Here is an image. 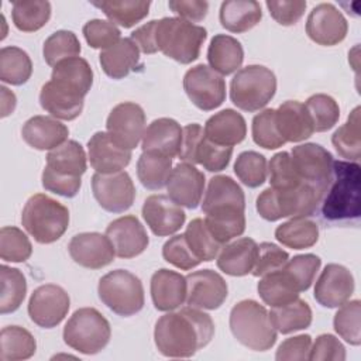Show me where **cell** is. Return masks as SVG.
<instances>
[{
	"label": "cell",
	"mask_w": 361,
	"mask_h": 361,
	"mask_svg": "<svg viewBox=\"0 0 361 361\" xmlns=\"http://www.w3.org/2000/svg\"><path fill=\"white\" fill-rule=\"evenodd\" d=\"M214 336L212 317L195 307H182L161 316L154 329L158 351L171 358H188L206 347Z\"/></svg>",
	"instance_id": "1"
},
{
	"label": "cell",
	"mask_w": 361,
	"mask_h": 361,
	"mask_svg": "<svg viewBox=\"0 0 361 361\" xmlns=\"http://www.w3.org/2000/svg\"><path fill=\"white\" fill-rule=\"evenodd\" d=\"M245 196L241 186L230 176L217 175L209 180L202 212L213 237L224 245L245 231Z\"/></svg>",
	"instance_id": "2"
},
{
	"label": "cell",
	"mask_w": 361,
	"mask_h": 361,
	"mask_svg": "<svg viewBox=\"0 0 361 361\" xmlns=\"http://www.w3.org/2000/svg\"><path fill=\"white\" fill-rule=\"evenodd\" d=\"M361 168L353 161H334L330 185L322 199V214L329 221L360 217Z\"/></svg>",
	"instance_id": "3"
},
{
	"label": "cell",
	"mask_w": 361,
	"mask_h": 361,
	"mask_svg": "<svg viewBox=\"0 0 361 361\" xmlns=\"http://www.w3.org/2000/svg\"><path fill=\"white\" fill-rule=\"evenodd\" d=\"M86 168L83 147L75 140H68L47 154V165L41 178L42 188L63 197H73L82 186L80 176Z\"/></svg>",
	"instance_id": "4"
},
{
	"label": "cell",
	"mask_w": 361,
	"mask_h": 361,
	"mask_svg": "<svg viewBox=\"0 0 361 361\" xmlns=\"http://www.w3.org/2000/svg\"><path fill=\"white\" fill-rule=\"evenodd\" d=\"M206 37V28L179 17L155 20L154 38L157 51L182 65L192 63L199 58Z\"/></svg>",
	"instance_id": "5"
},
{
	"label": "cell",
	"mask_w": 361,
	"mask_h": 361,
	"mask_svg": "<svg viewBox=\"0 0 361 361\" xmlns=\"http://www.w3.org/2000/svg\"><path fill=\"white\" fill-rule=\"evenodd\" d=\"M228 323L234 338L252 351H267L276 343V330L271 323L269 313L252 299L235 303Z\"/></svg>",
	"instance_id": "6"
},
{
	"label": "cell",
	"mask_w": 361,
	"mask_h": 361,
	"mask_svg": "<svg viewBox=\"0 0 361 361\" xmlns=\"http://www.w3.org/2000/svg\"><path fill=\"white\" fill-rule=\"evenodd\" d=\"M21 224L39 244L59 240L69 226V210L58 200L44 195H32L24 204Z\"/></svg>",
	"instance_id": "7"
},
{
	"label": "cell",
	"mask_w": 361,
	"mask_h": 361,
	"mask_svg": "<svg viewBox=\"0 0 361 361\" xmlns=\"http://www.w3.org/2000/svg\"><path fill=\"white\" fill-rule=\"evenodd\" d=\"M320 199L307 185L296 188L275 189L267 188L257 197V212L268 221L283 217H309L317 212Z\"/></svg>",
	"instance_id": "8"
},
{
	"label": "cell",
	"mask_w": 361,
	"mask_h": 361,
	"mask_svg": "<svg viewBox=\"0 0 361 361\" xmlns=\"http://www.w3.org/2000/svg\"><path fill=\"white\" fill-rule=\"evenodd\" d=\"M275 92V73L262 65H248L238 69L230 82L233 104L248 113L264 109L272 100Z\"/></svg>",
	"instance_id": "9"
},
{
	"label": "cell",
	"mask_w": 361,
	"mask_h": 361,
	"mask_svg": "<svg viewBox=\"0 0 361 361\" xmlns=\"http://www.w3.org/2000/svg\"><path fill=\"white\" fill-rule=\"evenodd\" d=\"M66 345L86 355L100 353L110 341L111 329L107 319L94 307L78 309L63 327Z\"/></svg>",
	"instance_id": "10"
},
{
	"label": "cell",
	"mask_w": 361,
	"mask_h": 361,
	"mask_svg": "<svg viewBox=\"0 0 361 361\" xmlns=\"http://www.w3.org/2000/svg\"><path fill=\"white\" fill-rule=\"evenodd\" d=\"M103 305L118 316L130 317L144 307V288L138 276L127 269H114L103 275L97 285Z\"/></svg>",
	"instance_id": "11"
},
{
	"label": "cell",
	"mask_w": 361,
	"mask_h": 361,
	"mask_svg": "<svg viewBox=\"0 0 361 361\" xmlns=\"http://www.w3.org/2000/svg\"><path fill=\"white\" fill-rule=\"evenodd\" d=\"M290 159L300 180L310 186L322 202L333 176V155L316 142H306L292 148Z\"/></svg>",
	"instance_id": "12"
},
{
	"label": "cell",
	"mask_w": 361,
	"mask_h": 361,
	"mask_svg": "<svg viewBox=\"0 0 361 361\" xmlns=\"http://www.w3.org/2000/svg\"><path fill=\"white\" fill-rule=\"evenodd\" d=\"M233 147H223L212 142L200 124L192 123L182 128L179 159L188 164H199L209 172H220L230 164Z\"/></svg>",
	"instance_id": "13"
},
{
	"label": "cell",
	"mask_w": 361,
	"mask_h": 361,
	"mask_svg": "<svg viewBox=\"0 0 361 361\" xmlns=\"http://www.w3.org/2000/svg\"><path fill=\"white\" fill-rule=\"evenodd\" d=\"M183 89L189 100L203 111L214 110L226 100V80L203 63L190 68L185 73Z\"/></svg>",
	"instance_id": "14"
},
{
	"label": "cell",
	"mask_w": 361,
	"mask_h": 361,
	"mask_svg": "<svg viewBox=\"0 0 361 361\" xmlns=\"http://www.w3.org/2000/svg\"><path fill=\"white\" fill-rule=\"evenodd\" d=\"M106 128L110 140L117 147L131 151L138 147L145 133V113L134 102L118 103L110 111Z\"/></svg>",
	"instance_id": "15"
},
{
	"label": "cell",
	"mask_w": 361,
	"mask_h": 361,
	"mask_svg": "<svg viewBox=\"0 0 361 361\" xmlns=\"http://www.w3.org/2000/svg\"><path fill=\"white\" fill-rule=\"evenodd\" d=\"M92 190L97 203L110 213L128 210L135 199V186L126 171L99 173L92 176Z\"/></svg>",
	"instance_id": "16"
},
{
	"label": "cell",
	"mask_w": 361,
	"mask_h": 361,
	"mask_svg": "<svg viewBox=\"0 0 361 361\" xmlns=\"http://www.w3.org/2000/svg\"><path fill=\"white\" fill-rule=\"evenodd\" d=\"M69 306L71 299L63 288L54 283H45L31 293L28 300V316L37 326L52 329L65 319Z\"/></svg>",
	"instance_id": "17"
},
{
	"label": "cell",
	"mask_w": 361,
	"mask_h": 361,
	"mask_svg": "<svg viewBox=\"0 0 361 361\" xmlns=\"http://www.w3.org/2000/svg\"><path fill=\"white\" fill-rule=\"evenodd\" d=\"M228 293L224 278L212 269H200L186 275V305L200 310L219 309Z\"/></svg>",
	"instance_id": "18"
},
{
	"label": "cell",
	"mask_w": 361,
	"mask_h": 361,
	"mask_svg": "<svg viewBox=\"0 0 361 361\" xmlns=\"http://www.w3.org/2000/svg\"><path fill=\"white\" fill-rule=\"evenodd\" d=\"M348 31V23L331 3H320L312 8L306 20L307 37L323 47L340 44Z\"/></svg>",
	"instance_id": "19"
},
{
	"label": "cell",
	"mask_w": 361,
	"mask_h": 361,
	"mask_svg": "<svg viewBox=\"0 0 361 361\" xmlns=\"http://www.w3.org/2000/svg\"><path fill=\"white\" fill-rule=\"evenodd\" d=\"M85 96V92L69 83L51 79L41 87L39 104L52 117L71 121L80 116Z\"/></svg>",
	"instance_id": "20"
},
{
	"label": "cell",
	"mask_w": 361,
	"mask_h": 361,
	"mask_svg": "<svg viewBox=\"0 0 361 361\" xmlns=\"http://www.w3.org/2000/svg\"><path fill=\"white\" fill-rule=\"evenodd\" d=\"M354 276L340 264H327L314 285V299L323 307L334 309L350 300L354 292Z\"/></svg>",
	"instance_id": "21"
},
{
	"label": "cell",
	"mask_w": 361,
	"mask_h": 361,
	"mask_svg": "<svg viewBox=\"0 0 361 361\" xmlns=\"http://www.w3.org/2000/svg\"><path fill=\"white\" fill-rule=\"evenodd\" d=\"M106 235L110 240L116 255L124 259L142 254L149 244L144 226L133 214L113 220L106 227Z\"/></svg>",
	"instance_id": "22"
},
{
	"label": "cell",
	"mask_w": 361,
	"mask_h": 361,
	"mask_svg": "<svg viewBox=\"0 0 361 361\" xmlns=\"http://www.w3.org/2000/svg\"><path fill=\"white\" fill-rule=\"evenodd\" d=\"M71 258L83 268L100 269L114 261L116 252L107 238L100 233H79L69 241Z\"/></svg>",
	"instance_id": "23"
},
{
	"label": "cell",
	"mask_w": 361,
	"mask_h": 361,
	"mask_svg": "<svg viewBox=\"0 0 361 361\" xmlns=\"http://www.w3.org/2000/svg\"><path fill=\"white\" fill-rule=\"evenodd\" d=\"M142 217L155 235L165 237L180 230L186 214L169 196L151 195L142 204Z\"/></svg>",
	"instance_id": "24"
},
{
	"label": "cell",
	"mask_w": 361,
	"mask_h": 361,
	"mask_svg": "<svg viewBox=\"0 0 361 361\" xmlns=\"http://www.w3.org/2000/svg\"><path fill=\"white\" fill-rule=\"evenodd\" d=\"M168 196L180 207L196 209L204 192V173L188 162L172 168L166 183Z\"/></svg>",
	"instance_id": "25"
},
{
	"label": "cell",
	"mask_w": 361,
	"mask_h": 361,
	"mask_svg": "<svg viewBox=\"0 0 361 361\" xmlns=\"http://www.w3.org/2000/svg\"><path fill=\"white\" fill-rule=\"evenodd\" d=\"M149 290L157 310L172 312L186 302V276L161 268L151 276Z\"/></svg>",
	"instance_id": "26"
},
{
	"label": "cell",
	"mask_w": 361,
	"mask_h": 361,
	"mask_svg": "<svg viewBox=\"0 0 361 361\" xmlns=\"http://www.w3.org/2000/svg\"><path fill=\"white\" fill-rule=\"evenodd\" d=\"M87 154L92 168L99 173L123 171L131 161V151L117 147L107 131L94 133L87 141Z\"/></svg>",
	"instance_id": "27"
},
{
	"label": "cell",
	"mask_w": 361,
	"mask_h": 361,
	"mask_svg": "<svg viewBox=\"0 0 361 361\" xmlns=\"http://www.w3.org/2000/svg\"><path fill=\"white\" fill-rule=\"evenodd\" d=\"M23 140L38 151H51L68 141L69 130L65 124L49 116H34L21 128Z\"/></svg>",
	"instance_id": "28"
},
{
	"label": "cell",
	"mask_w": 361,
	"mask_h": 361,
	"mask_svg": "<svg viewBox=\"0 0 361 361\" xmlns=\"http://www.w3.org/2000/svg\"><path fill=\"white\" fill-rule=\"evenodd\" d=\"M182 142L180 124L168 117L154 120L142 135V152H155L169 158L179 154Z\"/></svg>",
	"instance_id": "29"
},
{
	"label": "cell",
	"mask_w": 361,
	"mask_h": 361,
	"mask_svg": "<svg viewBox=\"0 0 361 361\" xmlns=\"http://www.w3.org/2000/svg\"><path fill=\"white\" fill-rule=\"evenodd\" d=\"M276 127L285 142H300L313 133L312 118L303 103L286 100L275 110Z\"/></svg>",
	"instance_id": "30"
},
{
	"label": "cell",
	"mask_w": 361,
	"mask_h": 361,
	"mask_svg": "<svg viewBox=\"0 0 361 361\" xmlns=\"http://www.w3.org/2000/svg\"><path fill=\"white\" fill-rule=\"evenodd\" d=\"M258 244L250 237L226 243L217 254V268L231 276L248 275L255 264Z\"/></svg>",
	"instance_id": "31"
},
{
	"label": "cell",
	"mask_w": 361,
	"mask_h": 361,
	"mask_svg": "<svg viewBox=\"0 0 361 361\" xmlns=\"http://www.w3.org/2000/svg\"><path fill=\"white\" fill-rule=\"evenodd\" d=\"M204 135L214 144L233 147L244 141L247 135V124L244 117L233 110H221L207 118L204 124Z\"/></svg>",
	"instance_id": "32"
},
{
	"label": "cell",
	"mask_w": 361,
	"mask_h": 361,
	"mask_svg": "<svg viewBox=\"0 0 361 361\" xmlns=\"http://www.w3.org/2000/svg\"><path fill=\"white\" fill-rule=\"evenodd\" d=\"M103 72L111 79H123L140 66V49L131 38H121L99 55Z\"/></svg>",
	"instance_id": "33"
},
{
	"label": "cell",
	"mask_w": 361,
	"mask_h": 361,
	"mask_svg": "<svg viewBox=\"0 0 361 361\" xmlns=\"http://www.w3.org/2000/svg\"><path fill=\"white\" fill-rule=\"evenodd\" d=\"M258 295L262 302L271 307L283 306L299 298L300 288L293 275L285 268L276 269L261 276L258 282Z\"/></svg>",
	"instance_id": "34"
},
{
	"label": "cell",
	"mask_w": 361,
	"mask_h": 361,
	"mask_svg": "<svg viewBox=\"0 0 361 361\" xmlns=\"http://www.w3.org/2000/svg\"><path fill=\"white\" fill-rule=\"evenodd\" d=\"M207 61L210 68L221 76H227L238 71L244 61V49L241 42L226 34H217L212 38L207 48Z\"/></svg>",
	"instance_id": "35"
},
{
	"label": "cell",
	"mask_w": 361,
	"mask_h": 361,
	"mask_svg": "<svg viewBox=\"0 0 361 361\" xmlns=\"http://www.w3.org/2000/svg\"><path fill=\"white\" fill-rule=\"evenodd\" d=\"M220 24L230 32L241 34L254 28L262 18L261 6L254 0L223 1L219 13Z\"/></svg>",
	"instance_id": "36"
},
{
	"label": "cell",
	"mask_w": 361,
	"mask_h": 361,
	"mask_svg": "<svg viewBox=\"0 0 361 361\" xmlns=\"http://www.w3.org/2000/svg\"><path fill=\"white\" fill-rule=\"evenodd\" d=\"M275 238L292 250L310 248L319 240V226L307 217H293L276 227Z\"/></svg>",
	"instance_id": "37"
},
{
	"label": "cell",
	"mask_w": 361,
	"mask_h": 361,
	"mask_svg": "<svg viewBox=\"0 0 361 361\" xmlns=\"http://www.w3.org/2000/svg\"><path fill=\"white\" fill-rule=\"evenodd\" d=\"M269 319L274 329L282 334H289L307 329L312 323V309L303 299H295L283 306L272 307Z\"/></svg>",
	"instance_id": "38"
},
{
	"label": "cell",
	"mask_w": 361,
	"mask_h": 361,
	"mask_svg": "<svg viewBox=\"0 0 361 361\" xmlns=\"http://www.w3.org/2000/svg\"><path fill=\"white\" fill-rule=\"evenodd\" d=\"M92 4L100 8L113 24H118L124 28H131L148 16L151 1L103 0V1H92Z\"/></svg>",
	"instance_id": "39"
},
{
	"label": "cell",
	"mask_w": 361,
	"mask_h": 361,
	"mask_svg": "<svg viewBox=\"0 0 361 361\" xmlns=\"http://www.w3.org/2000/svg\"><path fill=\"white\" fill-rule=\"evenodd\" d=\"M37 341L34 336L20 326H6L0 331V360L21 361L35 354Z\"/></svg>",
	"instance_id": "40"
},
{
	"label": "cell",
	"mask_w": 361,
	"mask_h": 361,
	"mask_svg": "<svg viewBox=\"0 0 361 361\" xmlns=\"http://www.w3.org/2000/svg\"><path fill=\"white\" fill-rule=\"evenodd\" d=\"M172 172V158L142 152L137 161V176L141 185L149 190H159L166 186Z\"/></svg>",
	"instance_id": "41"
},
{
	"label": "cell",
	"mask_w": 361,
	"mask_h": 361,
	"mask_svg": "<svg viewBox=\"0 0 361 361\" xmlns=\"http://www.w3.org/2000/svg\"><path fill=\"white\" fill-rule=\"evenodd\" d=\"M11 18L16 28L23 32L38 31L51 18V3L47 0L13 1Z\"/></svg>",
	"instance_id": "42"
},
{
	"label": "cell",
	"mask_w": 361,
	"mask_h": 361,
	"mask_svg": "<svg viewBox=\"0 0 361 361\" xmlns=\"http://www.w3.org/2000/svg\"><path fill=\"white\" fill-rule=\"evenodd\" d=\"M32 73V62L28 54L18 47H3L0 49V79L4 83L24 85Z\"/></svg>",
	"instance_id": "43"
},
{
	"label": "cell",
	"mask_w": 361,
	"mask_h": 361,
	"mask_svg": "<svg viewBox=\"0 0 361 361\" xmlns=\"http://www.w3.org/2000/svg\"><path fill=\"white\" fill-rule=\"evenodd\" d=\"M331 142L341 158L358 161L361 157V127L360 107L357 106L348 116L347 121L338 127L331 135Z\"/></svg>",
	"instance_id": "44"
},
{
	"label": "cell",
	"mask_w": 361,
	"mask_h": 361,
	"mask_svg": "<svg viewBox=\"0 0 361 361\" xmlns=\"http://www.w3.org/2000/svg\"><path fill=\"white\" fill-rule=\"evenodd\" d=\"M1 278V290H0V313H13L16 312L27 293V281L24 274L7 265L0 267Z\"/></svg>",
	"instance_id": "45"
},
{
	"label": "cell",
	"mask_w": 361,
	"mask_h": 361,
	"mask_svg": "<svg viewBox=\"0 0 361 361\" xmlns=\"http://www.w3.org/2000/svg\"><path fill=\"white\" fill-rule=\"evenodd\" d=\"M183 235L190 251L200 262L213 261L223 247L209 231L203 219H193L186 226Z\"/></svg>",
	"instance_id": "46"
},
{
	"label": "cell",
	"mask_w": 361,
	"mask_h": 361,
	"mask_svg": "<svg viewBox=\"0 0 361 361\" xmlns=\"http://www.w3.org/2000/svg\"><path fill=\"white\" fill-rule=\"evenodd\" d=\"M51 79L66 82L87 94L93 85V71L86 59L75 56L58 62L52 68Z\"/></svg>",
	"instance_id": "47"
},
{
	"label": "cell",
	"mask_w": 361,
	"mask_h": 361,
	"mask_svg": "<svg viewBox=\"0 0 361 361\" xmlns=\"http://www.w3.org/2000/svg\"><path fill=\"white\" fill-rule=\"evenodd\" d=\"M305 107L312 118L313 130L316 133L329 131L340 118V107L337 102L324 93H316L307 97Z\"/></svg>",
	"instance_id": "48"
},
{
	"label": "cell",
	"mask_w": 361,
	"mask_h": 361,
	"mask_svg": "<svg viewBox=\"0 0 361 361\" xmlns=\"http://www.w3.org/2000/svg\"><path fill=\"white\" fill-rule=\"evenodd\" d=\"M80 42L75 32L68 30H59L51 34L42 47V55L49 66H55L58 62L79 56Z\"/></svg>",
	"instance_id": "49"
},
{
	"label": "cell",
	"mask_w": 361,
	"mask_h": 361,
	"mask_svg": "<svg viewBox=\"0 0 361 361\" xmlns=\"http://www.w3.org/2000/svg\"><path fill=\"white\" fill-rule=\"evenodd\" d=\"M360 314H361V302L358 299H354V300H347L345 303L338 306V310L333 319V326L336 333L351 345H360L361 343Z\"/></svg>",
	"instance_id": "50"
},
{
	"label": "cell",
	"mask_w": 361,
	"mask_h": 361,
	"mask_svg": "<svg viewBox=\"0 0 361 361\" xmlns=\"http://www.w3.org/2000/svg\"><path fill=\"white\" fill-rule=\"evenodd\" d=\"M32 254L27 234L18 227L4 226L0 230V257L6 262H24Z\"/></svg>",
	"instance_id": "51"
},
{
	"label": "cell",
	"mask_w": 361,
	"mask_h": 361,
	"mask_svg": "<svg viewBox=\"0 0 361 361\" xmlns=\"http://www.w3.org/2000/svg\"><path fill=\"white\" fill-rule=\"evenodd\" d=\"M234 173L245 186L258 188L267 180V159L257 151H244L234 162Z\"/></svg>",
	"instance_id": "52"
},
{
	"label": "cell",
	"mask_w": 361,
	"mask_h": 361,
	"mask_svg": "<svg viewBox=\"0 0 361 361\" xmlns=\"http://www.w3.org/2000/svg\"><path fill=\"white\" fill-rule=\"evenodd\" d=\"M251 133L254 142L265 149H276L286 144L276 127L275 109H265L254 116Z\"/></svg>",
	"instance_id": "53"
},
{
	"label": "cell",
	"mask_w": 361,
	"mask_h": 361,
	"mask_svg": "<svg viewBox=\"0 0 361 361\" xmlns=\"http://www.w3.org/2000/svg\"><path fill=\"white\" fill-rule=\"evenodd\" d=\"M268 172H269L271 188L288 189V188H296L299 185H306L300 180V178L295 172L289 152L282 151L275 154L268 164Z\"/></svg>",
	"instance_id": "54"
},
{
	"label": "cell",
	"mask_w": 361,
	"mask_h": 361,
	"mask_svg": "<svg viewBox=\"0 0 361 361\" xmlns=\"http://www.w3.org/2000/svg\"><path fill=\"white\" fill-rule=\"evenodd\" d=\"M82 32L89 47L96 49H107L121 39V32L116 24L100 18L87 21L83 25Z\"/></svg>",
	"instance_id": "55"
},
{
	"label": "cell",
	"mask_w": 361,
	"mask_h": 361,
	"mask_svg": "<svg viewBox=\"0 0 361 361\" xmlns=\"http://www.w3.org/2000/svg\"><path fill=\"white\" fill-rule=\"evenodd\" d=\"M289 259V254L279 248L276 244L274 243H261L258 244V250H257V258H255V264L254 268L251 271V274L257 278L264 276L269 272H274L276 269H281Z\"/></svg>",
	"instance_id": "56"
},
{
	"label": "cell",
	"mask_w": 361,
	"mask_h": 361,
	"mask_svg": "<svg viewBox=\"0 0 361 361\" xmlns=\"http://www.w3.org/2000/svg\"><path fill=\"white\" fill-rule=\"evenodd\" d=\"M162 257L166 262L182 271H189L200 264L190 251L183 234H176L164 244Z\"/></svg>",
	"instance_id": "57"
},
{
	"label": "cell",
	"mask_w": 361,
	"mask_h": 361,
	"mask_svg": "<svg viewBox=\"0 0 361 361\" xmlns=\"http://www.w3.org/2000/svg\"><path fill=\"white\" fill-rule=\"evenodd\" d=\"M320 265H322V259L317 255L302 254V255H295L292 259H288V262L285 264V268L296 279L300 288V292H305L312 286L316 278V274L320 269Z\"/></svg>",
	"instance_id": "58"
},
{
	"label": "cell",
	"mask_w": 361,
	"mask_h": 361,
	"mask_svg": "<svg viewBox=\"0 0 361 361\" xmlns=\"http://www.w3.org/2000/svg\"><path fill=\"white\" fill-rule=\"evenodd\" d=\"M309 360L312 361H344L345 348L343 343L333 334H320L313 343Z\"/></svg>",
	"instance_id": "59"
},
{
	"label": "cell",
	"mask_w": 361,
	"mask_h": 361,
	"mask_svg": "<svg viewBox=\"0 0 361 361\" xmlns=\"http://www.w3.org/2000/svg\"><path fill=\"white\" fill-rule=\"evenodd\" d=\"M271 17L281 25L296 24L306 10V1L303 0H289V1H267L265 3Z\"/></svg>",
	"instance_id": "60"
},
{
	"label": "cell",
	"mask_w": 361,
	"mask_h": 361,
	"mask_svg": "<svg viewBox=\"0 0 361 361\" xmlns=\"http://www.w3.org/2000/svg\"><path fill=\"white\" fill-rule=\"evenodd\" d=\"M310 348H312V337L309 334H299L282 341L276 350L275 358L278 361L309 360Z\"/></svg>",
	"instance_id": "61"
},
{
	"label": "cell",
	"mask_w": 361,
	"mask_h": 361,
	"mask_svg": "<svg viewBox=\"0 0 361 361\" xmlns=\"http://www.w3.org/2000/svg\"><path fill=\"white\" fill-rule=\"evenodd\" d=\"M168 6L179 18L189 23L202 21L209 10V3L203 0H171Z\"/></svg>",
	"instance_id": "62"
},
{
	"label": "cell",
	"mask_w": 361,
	"mask_h": 361,
	"mask_svg": "<svg viewBox=\"0 0 361 361\" xmlns=\"http://www.w3.org/2000/svg\"><path fill=\"white\" fill-rule=\"evenodd\" d=\"M154 28H155V20H151L149 23H145L144 25L138 27L135 31L131 32V39L137 44L138 49L144 54H155V38H154Z\"/></svg>",
	"instance_id": "63"
},
{
	"label": "cell",
	"mask_w": 361,
	"mask_h": 361,
	"mask_svg": "<svg viewBox=\"0 0 361 361\" xmlns=\"http://www.w3.org/2000/svg\"><path fill=\"white\" fill-rule=\"evenodd\" d=\"M1 90V117H7L16 109V94L10 92L6 86L0 87Z\"/></svg>",
	"instance_id": "64"
}]
</instances>
